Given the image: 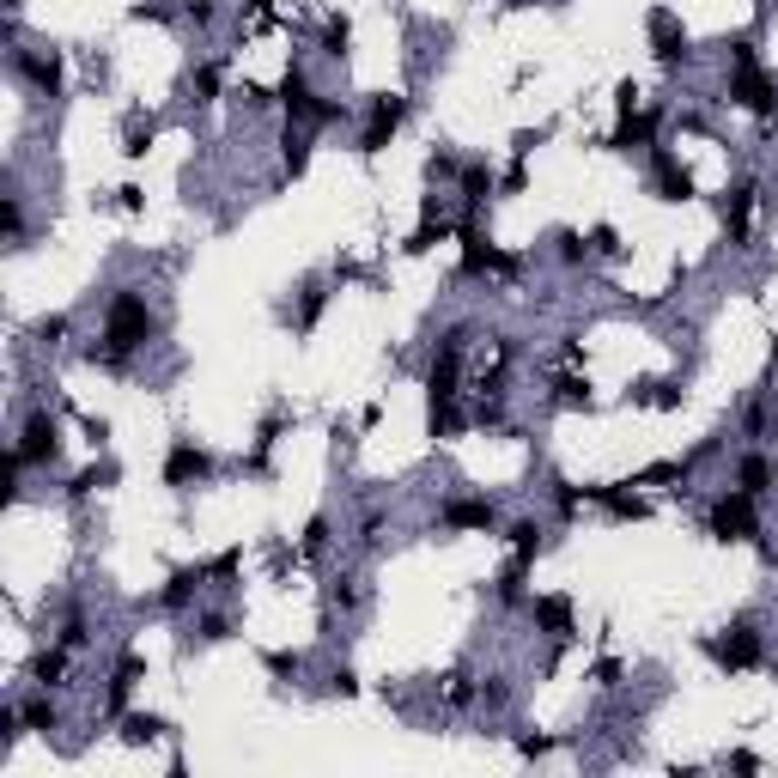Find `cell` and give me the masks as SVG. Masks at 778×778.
I'll use <instances>...</instances> for the list:
<instances>
[{"mask_svg": "<svg viewBox=\"0 0 778 778\" xmlns=\"http://www.w3.org/2000/svg\"><path fill=\"white\" fill-rule=\"evenodd\" d=\"M462 341H469V323H456L438 335V353L426 365V432L450 438L456 432V383H462Z\"/></svg>", "mask_w": 778, "mask_h": 778, "instance_id": "1", "label": "cell"}, {"mask_svg": "<svg viewBox=\"0 0 778 778\" xmlns=\"http://www.w3.org/2000/svg\"><path fill=\"white\" fill-rule=\"evenodd\" d=\"M152 304L140 298V292H116L110 304H104V365H128L146 341H152Z\"/></svg>", "mask_w": 778, "mask_h": 778, "instance_id": "2", "label": "cell"}, {"mask_svg": "<svg viewBox=\"0 0 778 778\" xmlns=\"http://www.w3.org/2000/svg\"><path fill=\"white\" fill-rule=\"evenodd\" d=\"M706 535H712V541H724V548H730V541H748V548H754V541H760V511H754V493H742V487L718 493V499H712V511H706Z\"/></svg>", "mask_w": 778, "mask_h": 778, "instance_id": "3", "label": "cell"}, {"mask_svg": "<svg viewBox=\"0 0 778 778\" xmlns=\"http://www.w3.org/2000/svg\"><path fill=\"white\" fill-rule=\"evenodd\" d=\"M13 450L25 456V469H55V462H61V420H55L49 408L25 414V426H19V444H13Z\"/></svg>", "mask_w": 778, "mask_h": 778, "instance_id": "4", "label": "cell"}, {"mask_svg": "<svg viewBox=\"0 0 778 778\" xmlns=\"http://www.w3.org/2000/svg\"><path fill=\"white\" fill-rule=\"evenodd\" d=\"M699 651H706L712 663H724V669H754V663L766 657V645H760V627H754V620H730V627H724V639H706Z\"/></svg>", "mask_w": 778, "mask_h": 778, "instance_id": "5", "label": "cell"}, {"mask_svg": "<svg viewBox=\"0 0 778 778\" xmlns=\"http://www.w3.org/2000/svg\"><path fill=\"white\" fill-rule=\"evenodd\" d=\"M408 122V98H371L365 104V134H359V152H365V159H377V152L389 146V140H396V128Z\"/></svg>", "mask_w": 778, "mask_h": 778, "instance_id": "6", "label": "cell"}, {"mask_svg": "<svg viewBox=\"0 0 778 778\" xmlns=\"http://www.w3.org/2000/svg\"><path fill=\"white\" fill-rule=\"evenodd\" d=\"M201 481H213V450H201L195 438H177V444L165 450V487L189 493V487H201Z\"/></svg>", "mask_w": 778, "mask_h": 778, "instance_id": "7", "label": "cell"}, {"mask_svg": "<svg viewBox=\"0 0 778 778\" xmlns=\"http://www.w3.org/2000/svg\"><path fill=\"white\" fill-rule=\"evenodd\" d=\"M730 104H742L748 116H778V80H766L760 67H730Z\"/></svg>", "mask_w": 778, "mask_h": 778, "instance_id": "8", "label": "cell"}, {"mask_svg": "<svg viewBox=\"0 0 778 778\" xmlns=\"http://www.w3.org/2000/svg\"><path fill=\"white\" fill-rule=\"evenodd\" d=\"M274 98H280V110L292 116V122H317V110H323V98L310 92V73L292 61L286 73H280V86H274Z\"/></svg>", "mask_w": 778, "mask_h": 778, "instance_id": "9", "label": "cell"}, {"mask_svg": "<svg viewBox=\"0 0 778 778\" xmlns=\"http://www.w3.org/2000/svg\"><path fill=\"white\" fill-rule=\"evenodd\" d=\"M651 189H657V201H693V171L669 146H651Z\"/></svg>", "mask_w": 778, "mask_h": 778, "instance_id": "10", "label": "cell"}, {"mask_svg": "<svg viewBox=\"0 0 778 778\" xmlns=\"http://www.w3.org/2000/svg\"><path fill=\"white\" fill-rule=\"evenodd\" d=\"M645 31H651V55H657L663 67H681V61H687V31H681V19H675L669 7H651Z\"/></svg>", "mask_w": 778, "mask_h": 778, "instance_id": "11", "label": "cell"}, {"mask_svg": "<svg viewBox=\"0 0 778 778\" xmlns=\"http://www.w3.org/2000/svg\"><path fill=\"white\" fill-rule=\"evenodd\" d=\"M13 73H25L43 98H61V55L55 49H13Z\"/></svg>", "mask_w": 778, "mask_h": 778, "instance_id": "12", "label": "cell"}, {"mask_svg": "<svg viewBox=\"0 0 778 778\" xmlns=\"http://www.w3.org/2000/svg\"><path fill=\"white\" fill-rule=\"evenodd\" d=\"M584 499H590V505H602L614 523H639V517H651V505H645L639 493H627V481H602V487H584Z\"/></svg>", "mask_w": 778, "mask_h": 778, "instance_id": "13", "label": "cell"}, {"mask_svg": "<svg viewBox=\"0 0 778 778\" xmlns=\"http://www.w3.org/2000/svg\"><path fill=\"white\" fill-rule=\"evenodd\" d=\"M456 238H462V274H469V280H481V274H499V250L487 244V231L475 225V219H462V231H456Z\"/></svg>", "mask_w": 778, "mask_h": 778, "instance_id": "14", "label": "cell"}, {"mask_svg": "<svg viewBox=\"0 0 778 778\" xmlns=\"http://www.w3.org/2000/svg\"><path fill=\"white\" fill-rule=\"evenodd\" d=\"M645 146H657V116H651V110H633V116L614 122L608 152H645Z\"/></svg>", "mask_w": 778, "mask_h": 778, "instance_id": "15", "label": "cell"}, {"mask_svg": "<svg viewBox=\"0 0 778 778\" xmlns=\"http://www.w3.org/2000/svg\"><path fill=\"white\" fill-rule=\"evenodd\" d=\"M493 523H499L493 499H475V493L444 499V529H493Z\"/></svg>", "mask_w": 778, "mask_h": 778, "instance_id": "16", "label": "cell"}, {"mask_svg": "<svg viewBox=\"0 0 778 778\" xmlns=\"http://www.w3.org/2000/svg\"><path fill=\"white\" fill-rule=\"evenodd\" d=\"M724 231H730V244H748V231H754V183H736L724 195Z\"/></svg>", "mask_w": 778, "mask_h": 778, "instance_id": "17", "label": "cell"}, {"mask_svg": "<svg viewBox=\"0 0 778 778\" xmlns=\"http://www.w3.org/2000/svg\"><path fill=\"white\" fill-rule=\"evenodd\" d=\"M493 189H499V177L487 171V165H462V177H456V195H462V207H469V219L493 201Z\"/></svg>", "mask_w": 778, "mask_h": 778, "instance_id": "18", "label": "cell"}, {"mask_svg": "<svg viewBox=\"0 0 778 778\" xmlns=\"http://www.w3.org/2000/svg\"><path fill=\"white\" fill-rule=\"evenodd\" d=\"M207 578H213L207 566H177V572L165 578V590H159V608H189V602H195V590H201Z\"/></svg>", "mask_w": 778, "mask_h": 778, "instance_id": "19", "label": "cell"}, {"mask_svg": "<svg viewBox=\"0 0 778 778\" xmlns=\"http://www.w3.org/2000/svg\"><path fill=\"white\" fill-rule=\"evenodd\" d=\"M535 627L554 633V639H566V633H572V602H566V596H535Z\"/></svg>", "mask_w": 778, "mask_h": 778, "instance_id": "20", "label": "cell"}, {"mask_svg": "<svg viewBox=\"0 0 778 778\" xmlns=\"http://www.w3.org/2000/svg\"><path fill=\"white\" fill-rule=\"evenodd\" d=\"M25 675H31L37 687H61V675H67V645H49V651H37V657L25 663Z\"/></svg>", "mask_w": 778, "mask_h": 778, "instance_id": "21", "label": "cell"}, {"mask_svg": "<svg viewBox=\"0 0 778 778\" xmlns=\"http://www.w3.org/2000/svg\"><path fill=\"white\" fill-rule=\"evenodd\" d=\"M548 529H541L535 517H523V523H511V560H523V566H535V554L548 548V541H541Z\"/></svg>", "mask_w": 778, "mask_h": 778, "instance_id": "22", "label": "cell"}, {"mask_svg": "<svg viewBox=\"0 0 778 778\" xmlns=\"http://www.w3.org/2000/svg\"><path fill=\"white\" fill-rule=\"evenodd\" d=\"M736 487H742V493H754V499L772 487V462H766L760 450H748V456L736 462Z\"/></svg>", "mask_w": 778, "mask_h": 778, "instance_id": "23", "label": "cell"}, {"mask_svg": "<svg viewBox=\"0 0 778 778\" xmlns=\"http://www.w3.org/2000/svg\"><path fill=\"white\" fill-rule=\"evenodd\" d=\"M165 736V718H152V712H122V742L128 748H146V742H159Z\"/></svg>", "mask_w": 778, "mask_h": 778, "instance_id": "24", "label": "cell"}, {"mask_svg": "<svg viewBox=\"0 0 778 778\" xmlns=\"http://www.w3.org/2000/svg\"><path fill=\"white\" fill-rule=\"evenodd\" d=\"M134 681H140V657H122L116 675H110V712H116V718L128 712V687H134Z\"/></svg>", "mask_w": 778, "mask_h": 778, "instance_id": "25", "label": "cell"}, {"mask_svg": "<svg viewBox=\"0 0 778 778\" xmlns=\"http://www.w3.org/2000/svg\"><path fill=\"white\" fill-rule=\"evenodd\" d=\"M304 165H310V134H292V128H286V140H280V171H286V177H304Z\"/></svg>", "mask_w": 778, "mask_h": 778, "instance_id": "26", "label": "cell"}, {"mask_svg": "<svg viewBox=\"0 0 778 778\" xmlns=\"http://www.w3.org/2000/svg\"><path fill=\"white\" fill-rule=\"evenodd\" d=\"M19 712H25V730H37V736H49V730L61 724V718H55V706H49V687H37V699H25Z\"/></svg>", "mask_w": 778, "mask_h": 778, "instance_id": "27", "label": "cell"}, {"mask_svg": "<svg viewBox=\"0 0 778 778\" xmlns=\"http://www.w3.org/2000/svg\"><path fill=\"white\" fill-rule=\"evenodd\" d=\"M146 146H152V116H128L122 122V152H128V159H146Z\"/></svg>", "mask_w": 778, "mask_h": 778, "instance_id": "28", "label": "cell"}, {"mask_svg": "<svg viewBox=\"0 0 778 778\" xmlns=\"http://www.w3.org/2000/svg\"><path fill=\"white\" fill-rule=\"evenodd\" d=\"M554 402H560V408H590V377L560 371V383H554Z\"/></svg>", "mask_w": 778, "mask_h": 778, "instance_id": "29", "label": "cell"}, {"mask_svg": "<svg viewBox=\"0 0 778 778\" xmlns=\"http://www.w3.org/2000/svg\"><path fill=\"white\" fill-rule=\"evenodd\" d=\"M0 225H7V244H25V201L19 195H0Z\"/></svg>", "mask_w": 778, "mask_h": 778, "instance_id": "30", "label": "cell"}, {"mask_svg": "<svg viewBox=\"0 0 778 778\" xmlns=\"http://www.w3.org/2000/svg\"><path fill=\"white\" fill-rule=\"evenodd\" d=\"M116 481V462H98V469H86V475H73V487H67V499H86V493H98V487H110Z\"/></svg>", "mask_w": 778, "mask_h": 778, "instance_id": "31", "label": "cell"}, {"mask_svg": "<svg viewBox=\"0 0 778 778\" xmlns=\"http://www.w3.org/2000/svg\"><path fill=\"white\" fill-rule=\"evenodd\" d=\"M554 244H560V262H566V268H584V262L596 256V250H590V238H584V231H560V238H554Z\"/></svg>", "mask_w": 778, "mask_h": 778, "instance_id": "32", "label": "cell"}, {"mask_svg": "<svg viewBox=\"0 0 778 778\" xmlns=\"http://www.w3.org/2000/svg\"><path fill=\"white\" fill-rule=\"evenodd\" d=\"M633 402H645V408H681V389L675 383H639Z\"/></svg>", "mask_w": 778, "mask_h": 778, "instance_id": "33", "label": "cell"}, {"mask_svg": "<svg viewBox=\"0 0 778 778\" xmlns=\"http://www.w3.org/2000/svg\"><path fill=\"white\" fill-rule=\"evenodd\" d=\"M347 43H353V25L335 13L329 25H323V55H335V61H347Z\"/></svg>", "mask_w": 778, "mask_h": 778, "instance_id": "34", "label": "cell"}, {"mask_svg": "<svg viewBox=\"0 0 778 778\" xmlns=\"http://www.w3.org/2000/svg\"><path fill=\"white\" fill-rule=\"evenodd\" d=\"M298 548H304L310 560H317V554L329 548V517H323V511H317V517H310V523H304V541H298Z\"/></svg>", "mask_w": 778, "mask_h": 778, "instance_id": "35", "label": "cell"}, {"mask_svg": "<svg viewBox=\"0 0 778 778\" xmlns=\"http://www.w3.org/2000/svg\"><path fill=\"white\" fill-rule=\"evenodd\" d=\"M523 572H529V566H523V560H511V566H505V572H499V602H511V608H517V602H523Z\"/></svg>", "mask_w": 778, "mask_h": 778, "instance_id": "36", "label": "cell"}, {"mask_svg": "<svg viewBox=\"0 0 778 778\" xmlns=\"http://www.w3.org/2000/svg\"><path fill=\"white\" fill-rule=\"evenodd\" d=\"M554 505H560V517H578V505H590V499H584V487H572V481H554Z\"/></svg>", "mask_w": 778, "mask_h": 778, "instance_id": "37", "label": "cell"}, {"mask_svg": "<svg viewBox=\"0 0 778 778\" xmlns=\"http://www.w3.org/2000/svg\"><path fill=\"white\" fill-rule=\"evenodd\" d=\"M189 86H195V98H201V104H207V98H213V92H219V67H213V61H201V67H195V73H189Z\"/></svg>", "mask_w": 778, "mask_h": 778, "instance_id": "38", "label": "cell"}, {"mask_svg": "<svg viewBox=\"0 0 778 778\" xmlns=\"http://www.w3.org/2000/svg\"><path fill=\"white\" fill-rule=\"evenodd\" d=\"M323 298H329L323 286H304V304H298V329H310V323L323 317Z\"/></svg>", "mask_w": 778, "mask_h": 778, "instance_id": "39", "label": "cell"}, {"mask_svg": "<svg viewBox=\"0 0 778 778\" xmlns=\"http://www.w3.org/2000/svg\"><path fill=\"white\" fill-rule=\"evenodd\" d=\"M61 645H67V651H80V645H86V614H80V608L61 620Z\"/></svg>", "mask_w": 778, "mask_h": 778, "instance_id": "40", "label": "cell"}, {"mask_svg": "<svg viewBox=\"0 0 778 778\" xmlns=\"http://www.w3.org/2000/svg\"><path fill=\"white\" fill-rule=\"evenodd\" d=\"M225 633H231V620H225V614H201V627H195V639H201V645H219Z\"/></svg>", "mask_w": 778, "mask_h": 778, "instance_id": "41", "label": "cell"}, {"mask_svg": "<svg viewBox=\"0 0 778 778\" xmlns=\"http://www.w3.org/2000/svg\"><path fill=\"white\" fill-rule=\"evenodd\" d=\"M475 426H505V402H499V396H481V402H475Z\"/></svg>", "mask_w": 778, "mask_h": 778, "instance_id": "42", "label": "cell"}, {"mask_svg": "<svg viewBox=\"0 0 778 778\" xmlns=\"http://www.w3.org/2000/svg\"><path fill=\"white\" fill-rule=\"evenodd\" d=\"M590 250H596V256H620V231H614V225H596V231H590Z\"/></svg>", "mask_w": 778, "mask_h": 778, "instance_id": "43", "label": "cell"}, {"mask_svg": "<svg viewBox=\"0 0 778 778\" xmlns=\"http://www.w3.org/2000/svg\"><path fill=\"white\" fill-rule=\"evenodd\" d=\"M426 177H432V183H444V177H462V165L450 159V152H432V159H426Z\"/></svg>", "mask_w": 778, "mask_h": 778, "instance_id": "44", "label": "cell"}, {"mask_svg": "<svg viewBox=\"0 0 778 778\" xmlns=\"http://www.w3.org/2000/svg\"><path fill=\"white\" fill-rule=\"evenodd\" d=\"M238 566H244V548H225L207 572H213V578H238Z\"/></svg>", "mask_w": 778, "mask_h": 778, "instance_id": "45", "label": "cell"}, {"mask_svg": "<svg viewBox=\"0 0 778 778\" xmlns=\"http://www.w3.org/2000/svg\"><path fill=\"white\" fill-rule=\"evenodd\" d=\"M730 61H736V67H760V49H754V37H736V43H730Z\"/></svg>", "mask_w": 778, "mask_h": 778, "instance_id": "46", "label": "cell"}, {"mask_svg": "<svg viewBox=\"0 0 778 778\" xmlns=\"http://www.w3.org/2000/svg\"><path fill=\"white\" fill-rule=\"evenodd\" d=\"M614 104H620V116H633V110H639V86L620 80V86H614Z\"/></svg>", "mask_w": 778, "mask_h": 778, "instance_id": "47", "label": "cell"}, {"mask_svg": "<svg viewBox=\"0 0 778 778\" xmlns=\"http://www.w3.org/2000/svg\"><path fill=\"white\" fill-rule=\"evenodd\" d=\"M268 675H280V681L298 675V657H292V651H268Z\"/></svg>", "mask_w": 778, "mask_h": 778, "instance_id": "48", "label": "cell"}, {"mask_svg": "<svg viewBox=\"0 0 778 778\" xmlns=\"http://www.w3.org/2000/svg\"><path fill=\"white\" fill-rule=\"evenodd\" d=\"M31 335H37V341H61V335H67V317H43Z\"/></svg>", "mask_w": 778, "mask_h": 778, "instance_id": "49", "label": "cell"}, {"mask_svg": "<svg viewBox=\"0 0 778 778\" xmlns=\"http://www.w3.org/2000/svg\"><path fill=\"white\" fill-rule=\"evenodd\" d=\"M475 699V687H469V675H450V706H469Z\"/></svg>", "mask_w": 778, "mask_h": 778, "instance_id": "50", "label": "cell"}, {"mask_svg": "<svg viewBox=\"0 0 778 778\" xmlns=\"http://www.w3.org/2000/svg\"><path fill=\"white\" fill-rule=\"evenodd\" d=\"M359 541H365V548H377V541H383V517H377V511L359 523Z\"/></svg>", "mask_w": 778, "mask_h": 778, "instance_id": "51", "label": "cell"}, {"mask_svg": "<svg viewBox=\"0 0 778 778\" xmlns=\"http://www.w3.org/2000/svg\"><path fill=\"white\" fill-rule=\"evenodd\" d=\"M742 426H748V432L760 438V432H766V402H748V414H742Z\"/></svg>", "mask_w": 778, "mask_h": 778, "instance_id": "52", "label": "cell"}, {"mask_svg": "<svg viewBox=\"0 0 778 778\" xmlns=\"http://www.w3.org/2000/svg\"><path fill=\"white\" fill-rule=\"evenodd\" d=\"M329 687H335V693H347V699H353V693H359V675H353V669H335V675H329Z\"/></svg>", "mask_w": 778, "mask_h": 778, "instance_id": "53", "label": "cell"}, {"mask_svg": "<svg viewBox=\"0 0 778 778\" xmlns=\"http://www.w3.org/2000/svg\"><path fill=\"white\" fill-rule=\"evenodd\" d=\"M596 681H602V687H614V681H620V663H614V657H602V663H596Z\"/></svg>", "mask_w": 778, "mask_h": 778, "instance_id": "54", "label": "cell"}, {"mask_svg": "<svg viewBox=\"0 0 778 778\" xmlns=\"http://www.w3.org/2000/svg\"><path fill=\"white\" fill-rule=\"evenodd\" d=\"M730 766H736V772H760V754H748V748H736V754H730Z\"/></svg>", "mask_w": 778, "mask_h": 778, "instance_id": "55", "label": "cell"}, {"mask_svg": "<svg viewBox=\"0 0 778 778\" xmlns=\"http://www.w3.org/2000/svg\"><path fill=\"white\" fill-rule=\"evenodd\" d=\"M116 207H128V213H134V207H140V189H134V183H122V189H116Z\"/></svg>", "mask_w": 778, "mask_h": 778, "instance_id": "56", "label": "cell"}, {"mask_svg": "<svg viewBox=\"0 0 778 778\" xmlns=\"http://www.w3.org/2000/svg\"><path fill=\"white\" fill-rule=\"evenodd\" d=\"M329 602H335V608H353V584H347V578H341V584H335V590H329Z\"/></svg>", "mask_w": 778, "mask_h": 778, "instance_id": "57", "label": "cell"}, {"mask_svg": "<svg viewBox=\"0 0 778 778\" xmlns=\"http://www.w3.org/2000/svg\"><path fill=\"white\" fill-rule=\"evenodd\" d=\"M250 7H256V13H268V7H274V0H250Z\"/></svg>", "mask_w": 778, "mask_h": 778, "instance_id": "58", "label": "cell"}, {"mask_svg": "<svg viewBox=\"0 0 778 778\" xmlns=\"http://www.w3.org/2000/svg\"><path fill=\"white\" fill-rule=\"evenodd\" d=\"M535 7H560V0H535Z\"/></svg>", "mask_w": 778, "mask_h": 778, "instance_id": "59", "label": "cell"}]
</instances>
